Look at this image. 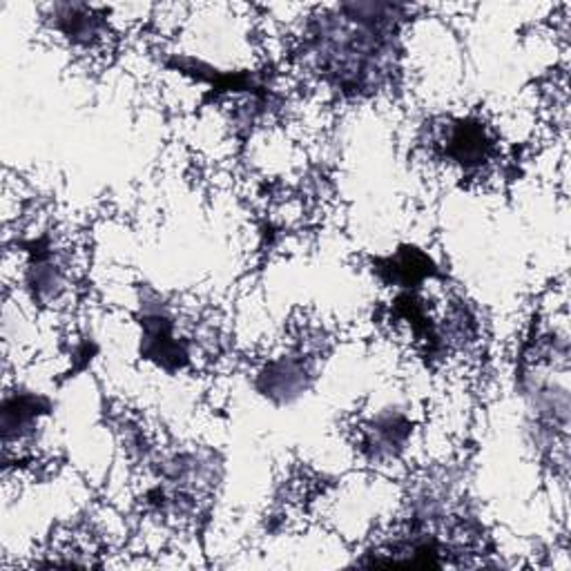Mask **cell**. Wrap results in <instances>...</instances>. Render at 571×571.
I'll return each mask as SVG.
<instances>
[{
  "mask_svg": "<svg viewBox=\"0 0 571 571\" xmlns=\"http://www.w3.org/2000/svg\"><path fill=\"white\" fill-rule=\"evenodd\" d=\"M393 6H345L319 23L313 34V54L319 70L347 94L376 89L393 50Z\"/></svg>",
  "mask_w": 571,
  "mask_h": 571,
  "instance_id": "1",
  "label": "cell"
},
{
  "mask_svg": "<svg viewBox=\"0 0 571 571\" xmlns=\"http://www.w3.org/2000/svg\"><path fill=\"white\" fill-rule=\"evenodd\" d=\"M59 19H56V28L74 43H83V45H92L98 41L101 32H103V23L98 17L92 14L89 8L85 6H65L59 8Z\"/></svg>",
  "mask_w": 571,
  "mask_h": 571,
  "instance_id": "5",
  "label": "cell"
},
{
  "mask_svg": "<svg viewBox=\"0 0 571 571\" xmlns=\"http://www.w3.org/2000/svg\"><path fill=\"white\" fill-rule=\"evenodd\" d=\"M262 380H264L262 391L268 398H279V400L288 402L306 389L308 367L293 360V358H284V360L273 362L266 369V373L262 376Z\"/></svg>",
  "mask_w": 571,
  "mask_h": 571,
  "instance_id": "3",
  "label": "cell"
},
{
  "mask_svg": "<svg viewBox=\"0 0 571 571\" xmlns=\"http://www.w3.org/2000/svg\"><path fill=\"white\" fill-rule=\"evenodd\" d=\"M409 433L411 426L402 415H384L367 429L364 444L369 446L373 458H393L404 446Z\"/></svg>",
  "mask_w": 571,
  "mask_h": 571,
  "instance_id": "4",
  "label": "cell"
},
{
  "mask_svg": "<svg viewBox=\"0 0 571 571\" xmlns=\"http://www.w3.org/2000/svg\"><path fill=\"white\" fill-rule=\"evenodd\" d=\"M440 144H442L446 161L461 166L463 170L483 168L494 157V141H491L487 128L472 119L453 121L446 128Z\"/></svg>",
  "mask_w": 571,
  "mask_h": 571,
  "instance_id": "2",
  "label": "cell"
}]
</instances>
